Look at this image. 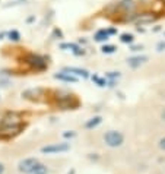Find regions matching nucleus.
I'll return each mask as SVG.
<instances>
[{
	"label": "nucleus",
	"mask_w": 165,
	"mask_h": 174,
	"mask_svg": "<svg viewBox=\"0 0 165 174\" xmlns=\"http://www.w3.org/2000/svg\"><path fill=\"white\" fill-rule=\"evenodd\" d=\"M22 127H23V124H22L20 117L15 113H9L0 121V135L12 136V135L18 133Z\"/></svg>",
	"instance_id": "nucleus-1"
},
{
	"label": "nucleus",
	"mask_w": 165,
	"mask_h": 174,
	"mask_svg": "<svg viewBox=\"0 0 165 174\" xmlns=\"http://www.w3.org/2000/svg\"><path fill=\"white\" fill-rule=\"evenodd\" d=\"M123 139H124L123 135H121L120 132H115V130H110V132H107L105 136H104L105 143H107L108 146H111V148L120 146V145L123 143Z\"/></svg>",
	"instance_id": "nucleus-2"
},
{
	"label": "nucleus",
	"mask_w": 165,
	"mask_h": 174,
	"mask_svg": "<svg viewBox=\"0 0 165 174\" xmlns=\"http://www.w3.org/2000/svg\"><path fill=\"white\" fill-rule=\"evenodd\" d=\"M37 164H40L38 162V160H35V158H25L23 161H20L19 162V165H18V168H19V171L20 173H29Z\"/></svg>",
	"instance_id": "nucleus-3"
},
{
	"label": "nucleus",
	"mask_w": 165,
	"mask_h": 174,
	"mask_svg": "<svg viewBox=\"0 0 165 174\" xmlns=\"http://www.w3.org/2000/svg\"><path fill=\"white\" fill-rule=\"evenodd\" d=\"M41 151L44 152V154H54V152H64V151H69V145H67V143H54V145L44 146Z\"/></svg>",
	"instance_id": "nucleus-4"
},
{
	"label": "nucleus",
	"mask_w": 165,
	"mask_h": 174,
	"mask_svg": "<svg viewBox=\"0 0 165 174\" xmlns=\"http://www.w3.org/2000/svg\"><path fill=\"white\" fill-rule=\"evenodd\" d=\"M28 174H48V170H47V167L42 165V164H37Z\"/></svg>",
	"instance_id": "nucleus-5"
},
{
	"label": "nucleus",
	"mask_w": 165,
	"mask_h": 174,
	"mask_svg": "<svg viewBox=\"0 0 165 174\" xmlns=\"http://www.w3.org/2000/svg\"><path fill=\"white\" fill-rule=\"evenodd\" d=\"M64 72L75 73V75H78V76H83V78H86V76H88V72H86V70H83V69H76V68H66V69H64Z\"/></svg>",
	"instance_id": "nucleus-6"
},
{
	"label": "nucleus",
	"mask_w": 165,
	"mask_h": 174,
	"mask_svg": "<svg viewBox=\"0 0 165 174\" xmlns=\"http://www.w3.org/2000/svg\"><path fill=\"white\" fill-rule=\"evenodd\" d=\"M28 60H29V63L32 64V66H38V68H44L45 66V63L40 57H37V56H29Z\"/></svg>",
	"instance_id": "nucleus-7"
},
{
	"label": "nucleus",
	"mask_w": 165,
	"mask_h": 174,
	"mask_svg": "<svg viewBox=\"0 0 165 174\" xmlns=\"http://www.w3.org/2000/svg\"><path fill=\"white\" fill-rule=\"evenodd\" d=\"M143 61H146L145 56H142V57H133V59L129 60V64H130V66H133V68H136V66H139V64L143 63Z\"/></svg>",
	"instance_id": "nucleus-8"
},
{
	"label": "nucleus",
	"mask_w": 165,
	"mask_h": 174,
	"mask_svg": "<svg viewBox=\"0 0 165 174\" xmlns=\"http://www.w3.org/2000/svg\"><path fill=\"white\" fill-rule=\"evenodd\" d=\"M100 121H101V117H93V119H91V121L86 123V127H93V126L100 124Z\"/></svg>",
	"instance_id": "nucleus-9"
},
{
	"label": "nucleus",
	"mask_w": 165,
	"mask_h": 174,
	"mask_svg": "<svg viewBox=\"0 0 165 174\" xmlns=\"http://www.w3.org/2000/svg\"><path fill=\"white\" fill-rule=\"evenodd\" d=\"M56 78L63 79V81H67V82H75V81H76V78H73V76H67V75H57Z\"/></svg>",
	"instance_id": "nucleus-10"
},
{
	"label": "nucleus",
	"mask_w": 165,
	"mask_h": 174,
	"mask_svg": "<svg viewBox=\"0 0 165 174\" xmlns=\"http://www.w3.org/2000/svg\"><path fill=\"white\" fill-rule=\"evenodd\" d=\"M104 38L107 40V34H105L104 31H101V32L97 34V40H98V41H101V40H104Z\"/></svg>",
	"instance_id": "nucleus-11"
},
{
	"label": "nucleus",
	"mask_w": 165,
	"mask_h": 174,
	"mask_svg": "<svg viewBox=\"0 0 165 174\" xmlns=\"http://www.w3.org/2000/svg\"><path fill=\"white\" fill-rule=\"evenodd\" d=\"M102 50H104V53H112V51H114L115 48H114L112 46H105V47H104Z\"/></svg>",
	"instance_id": "nucleus-12"
},
{
	"label": "nucleus",
	"mask_w": 165,
	"mask_h": 174,
	"mask_svg": "<svg viewBox=\"0 0 165 174\" xmlns=\"http://www.w3.org/2000/svg\"><path fill=\"white\" fill-rule=\"evenodd\" d=\"M132 38H133V37H132V35H127V34H124V35H123V38H121V40H123V41H124V42H127V41H132Z\"/></svg>",
	"instance_id": "nucleus-13"
},
{
	"label": "nucleus",
	"mask_w": 165,
	"mask_h": 174,
	"mask_svg": "<svg viewBox=\"0 0 165 174\" xmlns=\"http://www.w3.org/2000/svg\"><path fill=\"white\" fill-rule=\"evenodd\" d=\"M159 148L165 151V138H162V139L159 141Z\"/></svg>",
	"instance_id": "nucleus-14"
},
{
	"label": "nucleus",
	"mask_w": 165,
	"mask_h": 174,
	"mask_svg": "<svg viewBox=\"0 0 165 174\" xmlns=\"http://www.w3.org/2000/svg\"><path fill=\"white\" fill-rule=\"evenodd\" d=\"M10 38H12V40H19L18 32H10Z\"/></svg>",
	"instance_id": "nucleus-15"
},
{
	"label": "nucleus",
	"mask_w": 165,
	"mask_h": 174,
	"mask_svg": "<svg viewBox=\"0 0 165 174\" xmlns=\"http://www.w3.org/2000/svg\"><path fill=\"white\" fill-rule=\"evenodd\" d=\"M3 171H5V167H3V164H0V174H3Z\"/></svg>",
	"instance_id": "nucleus-16"
},
{
	"label": "nucleus",
	"mask_w": 165,
	"mask_h": 174,
	"mask_svg": "<svg viewBox=\"0 0 165 174\" xmlns=\"http://www.w3.org/2000/svg\"><path fill=\"white\" fill-rule=\"evenodd\" d=\"M162 119H164V120H165V110H164V111H162Z\"/></svg>",
	"instance_id": "nucleus-17"
}]
</instances>
